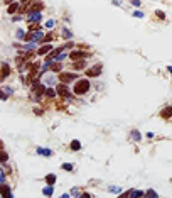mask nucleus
Wrapping results in <instances>:
<instances>
[{
	"label": "nucleus",
	"mask_w": 172,
	"mask_h": 198,
	"mask_svg": "<svg viewBox=\"0 0 172 198\" xmlns=\"http://www.w3.org/2000/svg\"><path fill=\"white\" fill-rule=\"evenodd\" d=\"M7 159H9V156H7V153H3V151H0V163H5Z\"/></svg>",
	"instance_id": "393cba45"
},
{
	"label": "nucleus",
	"mask_w": 172,
	"mask_h": 198,
	"mask_svg": "<svg viewBox=\"0 0 172 198\" xmlns=\"http://www.w3.org/2000/svg\"><path fill=\"white\" fill-rule=\"evenodd\" d=\"M22 2H24V3H26V2H29V0H22Z\"/></svg>",
	"instance_id": "e433bc0d"
},
{
	"label": "nucleus",
	"mask_w": 172,
	"mask_h": 198,
	"mask_svg": "<svg viewBox=\"0 0 172 198\" xmlns=\"http://www.w3.org/2000/svg\"><path fill=\"white\" fill-rule=\"evenodd\" d=\"M46 181H47V185H54L56 183V175H47L46 176Z\"/></svg>",
	"instance_id": "aec40b11"
},
{
	"label": "nucleus",
	"mask_w": 172,
	"mask_h": 198,
	"mask_svg": "<svg viewBox=\"0 0 172 198\" xmlns=\"http://www.w3.org/2000/svg\"><path fill=\"white\" fill-rule=\"evenodd\" d=\"M51 51H52V46L51 44H42L39 49H37V54H39V56H44V54H49Z\"/></svg>",
	"instance_id": "0eeeda50"
},
{
	"label": "nucleus",
	"mask_w": 172,
	"mask_h": 198,
	"mask_svg": "<svg viewBox=\"0 0 172 198\" xmlns=\"http://www.w3.org/2000/svg\"><path fill=\"white\" fill-rule=\"evenodd\" d=\"M51 70L54 71V73H61L62 65H59V61H57V63H51Z\"/></svg>",
	"instance_id": "dca6fc26"
},
{
	"label": "nucleus",
	"mask_w": 172,
	"mask_h": 198,
	"mask_svg": "<svg viewBox=\"0 0 172 198\" xmlns=\"http://www.w3.org/2000/svg\"><path fill=\"white\" fill-rule=\"evenodd\" d=\"M56 91H57V95L59 96H64V98H71V91H69V88L66 86V83H59L56 88Z\"/></svg>",
	"instance_id": "7ed1b4c3"
},
{
	"label": "nucleus",
	"mask_w": 172,
	"mask_h": 198,
	"mask_svg": "<svg viewBox=\"0 0 172 198\" xmlns=\"http://www.w3.org/2000/svg\"><path fill=\"white\" fill-rule=\"evenodd\" d=\"M145 195H147V196H157V191H154V190H149Z\"/></svg>",
	"instance_id": "c85d7f7f"
},
{
	"label": "nucleus",
	"mask_w": 172,
	"mask_h": 198,
	"mask_svg": "<svg viewBox=\"0 0 172 198\" xmlns=\"http://www.w3.org/2000/svg\"><path fill=\"white\" fill-rule=\"evenodd\" d=\"M29 22H41V19H42V15H41V12H29Z\"/></svg>",
	"instance_id": "6e6552de"
},
{
	"label": "nucleus",
	"mask_w": 172,
	"mask_h": 198,
	"mask_svg": "<svg viewBox=\"0 0 172 198\" xmlns=\"http://www.w3.org/2000/svg\"><path fill=\"white\" fill-rule=\"evenodd\" d=\"M69 58L73 61H79V60H83V58H86V51H71Z\"/></svg>",
	"instance_id": "423d86ee"
},
{
	"label": "nucleus",
	"mask_w": 172,
	"mask_h": 198,
	"mask_svg": "<svg viewBox=\"0 0 172 198\" xmlns=\"http://www.w3.org/2000/svg\"><path fill=\"white\" fill-rule=\"evenodd\" d=\"M61 168H62L64 171H73V169H74V166H73V164H69V163H64Z\"/></svg>",
	"instance_id": "412c9836"
},
{
	"label": "nucleus",
	"mask_w": 172,
	"mask_h": 198,
	"mask_svg": "<svg viewBox=\"0 0 172 198\" xmlns=\"http://www.w3.org/2000/svg\"><path fill=\"white\" fill-rule=\"evenodd\" d=\"M64 58H66V54H64V53H59V54L56 56V61H62Z\"/></svg>",
	"instance_id": "cd10ccee"
},
{
	"label": "nucleus",
	"mask_w": 172,
	"mask_h": 198,
	"mask_svg": "<svg viewBox=\"0 0 172 198\" xmlns=\"http://www.w3.org/2000/svg\"><path fill=\"white\" fill-rule=\"evenodd\" d=\"M54 26V20H47V22H46V27H49V29H51Z\"/></svg>",
	"instance_id": "2f4dec72"
},
{
	"label": "nucleus",
	"mask_w": 172,
	"mask_h": 198,
	"mask_svg": "<svg viewBox=\"0 0 172 198\" xmlns=\"http://www.w3.org/2000/svg\"><path fill=\"white\" fill-rule=\"evenodd\" d=\"M19 9H20V3L19 2H12L9 5V10H7V12H9V14H15Z\"/></svg>",
	"instance_id": "f8f14e48"
},
{
	"label": "nucleus",
	"mask_w": 172,
	"mask_h": 198,
	"mask_svg": "<svg viewBox=\"0 0 172 198\" xmlns=\"http://www.w3.org/2000/svg\"><path fill=\"white\" fill-rule=\"evenodd\" d=\"M110 191H116V193H118V191H120V188H116V186H111V188H110Z\"/></svg>",
	"instance_id": "72a5a7b5"
},
{
	"label": "nucleus",
	"mask_w": 172,
	"mask_h": 198,
	"mask_svg": "<svg viewBox=\"0 0 172 198\" xmlns=\"http://www.w3.org/2000/svg\"><path fill=\"white\" fill-rule=\"evenodd\" d=\"M52 39H54V36L51 34V32H49V34H46V36L42 37V39L39 41V43H42V44H49V43H51Z\"/></svg>",
	"instance_id": "2eb2a0df"
},
{
	"label": "nucleus",
	"mask_w": 172,
	"mask_h": 198,
	"mask_svg": "<svg viewBox=\"0 0 172 198\" xmlns=\"http://www.w3.org/2000/svg\"><path fill=\"white\" fill-rule=\"evenodd\" d=\"M47 83H49V85H52V83H54V78L49 76V78H47Z\"/></svg>",
	"instance_id": "f704fd0d"
},
{
	"label": "nucleus",
	"mask_w": 172,
	"mask_h": 198,
	"mask_svg": "<svg viewBox=\"0 0 172 198\" xmlns=\"http://www.w3.org/2000/svg\"><path fill=\"white\" fill-rule=\"evenodd\" d=\"M44 37L42 31H34V32H29V34H26V41H29V43H39L41 39Z\"/></svg>",
	"instance_id": "f03ea898"
},
{
	"label": "nucleus",
	"mask_w": 172,
	"mask_h": 198,
	"mask_svg": "<svg viewBox=\"0 0 172 198\" xmlns=\"http://www.w3.org/2000/svg\"><path fill=\"white\" fill-rule=\"evenodd\" d=\"M42 193H44L46 196H51L52 193H54V188H52V185H49V186H46V188L42 190Z\"/></svg>",
	"instance_id": "6ab92c4d"
},
{
	"label": "nucleus",
	"mask_w": 172,
	"mask_h": 198,
	"mask_svg": "<svg viewBox=\"0 0 172 198\" xmlns=\"http://www.w3.org/2000/svg\"><path fill=\"white\" fill-rule=\"evenodd\" d=\"M167 70H169V73H172V65H170V66H167Z\"/></svg>",
	"instance_id": "c9c22d12"
},
{
	"label": "nucleus",
	"mask_w": 172,
	"mask_h": 198,
	"mask_svg": "<svg viewBox=\"0 0 172 198\" xmlns=\"http://www.w3.org/2000/svg\"><path fill=\"white\" fill-rule=\"evenodd\" d=\"M0 195L2 196H12V190L7 186V185L0 183Z\"/></svg>",
	"instance_id": "1a4fd4ad"
},
{
	"label": "nucleus",
	"mask_w": 172,
	"mask_h": 198,
	"mask_svg": "<svg viewBox=\"0 0 172 198\" xmlns=\"http://www.w3.org/2000/svg\"><path fill=\"white\" fill-rule=\"evenodd\" d=\"M9 75H10V66L7 65V63H3V65H2V75H0V80H5Z\"/></svg>",
	"instance_id": "9d476101"
},
{
	"label": "nucleus",
	"mask_w": 172,
	"mask_h": 198,
	"mask_svg": "<svg viewBox=\"0 0 172 198\" xmlns=\"http://www.w3.org/2000/svg\"><path fill=\"white\" fill-rule=\"evenodd\" d=\"M130 3L135 5V7H140V0H130Z\"/></svg>",
	"instance_id": "c756f323"
},
{
	"label": "nucleus",
	"mask_w": 172,
	"mask_h": 198,
	"mask_svg": "<svg viewBox=\"0 0 172 198\" xmlns=\"http://www.w3.org/2000/svg\"><path fill=\"white\" fill-rule=\"evenodd\" d=\"M140 132H138V130H132V139L133 141H140Z\"/></svg>",
	"instance_id": "4be33fe9"
},
{
	"label": "nucleus",
	"mask_w": 172,
	"mask_h": 198,
	"mask_svg": "<svg viewBox=\"0 0 172 198\" xmlns=\"http://www.w3.org/2000/svg\"><path fill=\"white\" fill-rule=\"evenodd\" d=\"M160 117H162V119H170V117H172V107H165V108H162Z\"/></svg>",
	"instance_id": "9b49d317"
},
{
	"label": "nucleus",
	"mask_w": 172,
	"mask_h": 198,
	"mask_svg": "<svg viewBox=\"0 0 172 198\" xmlns=\"http://www.w3.org/2000/svg\"><path fill=\"white\" fill-rule=\"evenodd\" d=\"M74 78H76V75H74V73H59V81L61 83H66V85L71 83Z\"/></svg>",
	"instance_id": "39448f33"
},
{
	"label": "nucleus",
	"mask_w": 172,
	"mask_h": 198,
	"mask_svg": "<svg viewBox=\"0 0 172 198\" xmlns=\"http://www.w3.org/2000/svg\"><path fill=\"white\" fill-rule=\"evenodd\" d=\"M71 149H73V151H79V149H81V142L76 141V139L71 141Z\"/></svg>",
	"instance_id": "f3484780"
},
{
	"label": "nucleus",
	"mask_w": 172,
	"mask_h": 198,
	"mask_svg": "<svg viewBox=\"0 0 172 198\" xmlns=\"http://www.w3.org/2000/svg\"><path fill=\"white\" fill-rule=\"evenodd\" d=\"M133 17H144V12H133Z\"/></svg>",
	"instance_id": "473e14b6"
},
{
	"label": "nucleus",
	"mask_w": 172,
	"mask_h": 198,
	"mask_svg": "<svg viewBox=\"0 0 172 198\" xmlns=\"http://www.w3.org/2000/svg\"><path fill=\"white\" fill-rule=\"evenodd\" d=\"M144 195V191H140V190H130V191L125 193V196H142Z\"/></svg>",
	"instance_id": "ddd939ff"
},
{
	"label": "nucleus",
	"mask_w": 172,
	"mask_h": 198,
	"mask_svg": "<svg viewBox=\"0 0 172 198\" xmlns=\"http://www.w3.org/2000/svg\"><path fill=\"white\" fill-rule=\"evenodd\" d=\"M157 17H159V19H165V14H164V12H160V10H157Z\"/></svg>",
	"instance_id": "7c9ffc66"
},
{
	"label": "nucleus",
	"mask_w": 172,
	"mask_h": 198,
	"mask_svg": "<svg viewBox=\"0 0 172 198\" xmlns=\"http://www.w3.org/2000/svg\"><path fill=\"white\" fill-rule=\"evenodd\" d=\"M88 90H90V81H88L86 78L78 80V81L74 83V88H73V91H74L76 95H85Z\"/></svg>",
	"instance_id": "f257e3e1"
},
{
	"label": "nucleus",
	"mask_w": 172,
	"mask_h": 198,
	"mask_svg": "<svg viewBox=\"0 0 172 198\" xmlns=\"http://www.w3.org/2000/svg\"><path fill=\"white\" fill-rule=\"evenodd\" d=\"M62 36H64L66 39H71V37H73V32L68 31V29H62Z\"/></svg>",
	"instance_id": "5701e85b"
},
{
	"label": "nucleus",
	"mask_w": 172,
	"mask_h": 198,
	"mask_svg": "<svg viewBox=\"0 0 172 198\" xmlns=\"http://www.w3.org/2000/svg\"><path fill=\"white\" fill-rule=\"evenodd\" d=\"M44 95H46V96H49V98H54V96H56V95H57V91H56V90H54V88H51V86H49V88H46Z\"/></svg>",
	"instance_id": "4468645a"
},
{
	"label": "nucleus",
	"mask_w": 172,
	"mask_h": 198,
	"mask_svg": "<svg viewBox=\"0 0 172 198\" xmlns=\"http://www.w3.org/2000/svg\"><path fill=\"white\" fill-rule=\"evenodd\" d=\"M17 37H19V39H26V32H24L22 29H19V31H17Z\"/></svg>",
	"instance_id": "a878e982"
},
{
	"label": "nucleus",
	"mask_w": 172,
	"mask_h": 198,
	"mask_svg": "<svg viewBox=\"0 0 172 198\" xmlns=\"http://www.w3.org/2000/svg\"><path fill=\"white\" fill-rule=\"evenodd\" d=\"M103 71V68H101V65H96V66H93V68H90L86 71V76L88 78H93V76H100V73Z\"/></svg>",
	"instance_id": "20e7f679"
},
{
	"label": "nucleus",
	"mask_w": 172,
	"mask_h": 198,
	"mask_svg": "<svg viewBox=\"0 0 172 198\" xmlns=\"http://www.w3.org/2000/svg\"><path fill=\"white\" fill-rule=\"evenodd\" d=\"M37 154H41V156H51L52 151L51 149H42V147H39V149H37Z\"/></svg>",
	"instance_id": "a211bd4d"
},
{
	"label": "nucleus",
	"mask_w": 172,
	"mask_h": 198,
	"mask_svg": "<svg viewBox=\"0 0 172 198\" xmlns=\"http://www.w3.org/2000/svg\"><path fill=\"white\" fill-rule=\"evenodd\" d=\"M9 98V93H3V90H0V100H7Z\"/></svg>",
	"instance_id": "bb28decb"
},
{
	"label": "nucleus",
	"mask_w": 172,
	"mask_h": 198,
	"mask_svg": "<svg viewBox=\"0 0 172 198\" xmlns=\"http://www.w3.org/2000/svg\"><path fill=\"white\" fill-rule=\"evenodd\" d=\"M83 68H85V63H83L81 60L74 63V70H83Z\"/></svg>",
	"instance_id": "b1692460"
}]
</instances>
